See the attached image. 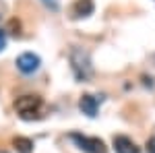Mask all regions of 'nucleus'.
Listing matches in <instances>:
<instances>
[{"instance_id": "obj_7", "label": "nucleus", "mask_w": 155, "mask_h": 153, "mask_svg": "<svg viewBox=\"0 0 155 153\" xmlns=\"http://www.w3.org/2000/svg\"><path fill=\"white\" fill-rule=\"evenodd\" d=\"M93 0H77L74 4H72V8H71V12H72V17L74 19H81V17H89L91 12H93Z\"/></svg>"}, {"instance_id": "obj_9", "label": "nucleus", "mask_w": 155, "mask_h": 153, "mask_svg": "<svg viewBox=\"0 0 155 153\" xmlns=\"http://www.w3.org/2000/svg\"><path fill=\"white\" fill-rule=\"evenodd\" d=\"M41 2H44L48 8H52V11H58V6H60L58 0H41Z\"/></svg>"}, {"instance_id": "obj_3", "label": "nucleus", "mask_w": 155, "mask_h": 153, "mask_svg": "<svg viewBox=\"0 0 155 153\" xmlns=\"http://www.w3.org/2000/svg\"><path fill=\"white\" fill-rule=\"evenodd\" d=\"M71 139L77 143V147L83 149L85 153H107L104 141L97 139V137H85V135H79V132H72Z\"/></svg>"}, {"instance_id": "obj_10", "label": "nucleus", "mask_w": 155, "mask_h": 153, "mask_svg": "<svg viewBox=\"0 0 155 153\" xmlns=\"http://www.w3.org/2000/svg\"><path fill=\"white\" fill-rule=\"evenodd\" d=\"M147 153H155V137L147 141Z\"/></svg>"}, {"instance_id": "obj_5", "label": "nucleus", "mask_w": 155, "mask_h": 153, "mask_svg": "<svg viewBox=\"0 0 155 153\" xmlns=\"http://www.w3.org/2000/svg\"><path fill=\"white\" fill-rule=\"evenodd\" d=\"M114 149H116V153H141L137 143L132 139H128V137H124V135L114 137Z\"/></svg>"}, {"instance_id": "obj_2", "label": "nucleus", "mask_w": 155, "mask_h": 153, "mask_svg": "<svg viewBox=\"0 0 155 153\" xmlns=\"http://www.w3.org/2000/svg\"><path fill=\"white\" fill-rule=\"evenodd\" d=\"M39 108H41V97H37V95H21V97L15 99V110L25 120L33 118V114H35Z\"/></svg>"}, {"instance_id": "obj_4", "label": "nucleus", "mask_w": 155, "mask_h": 153, "mask_svg": "<svg viewBox=\"0 0 155 153\" xmlns=\"http://www.w3.org/2000/svg\"><path fill=\"white\" fill-rule=\"evenodd\" d=\"M39 64H41V60L37 54L33 52H23L19 58H17V68L23 72V75H31V72H35L39 68Z\"/></svg>"}, {"instance_id": "obj_6", "label": "nucleus", "mask_w": 155, "mask_h": 153, "mask_svg": "<svg viewBox=\"0 0 155 153\" xmlns=\"http://www.w3.org/2000/svg\"><path fill=\"white\" fill-rule=\"evenodd\" d=\"M97 106H99V101H97V97H93V95H83V97L79 99V108H81V112L87 114L89 118H95L97 116Z\"/></svg>"}, {"instance_id": "obj_11", "label": "nucleus", "mask_w": 155, "mask_h": 153, "mask_svg": "<svg viewBox=\"0 0 155 153\" xmlns=\"http://www.w3.org/2000/svg\"><path fill=\"white\" fill-rule=\"evenodd\" d=\"M4 48H6V33L0 29V52H2Z\"/></svg>"}, {"instance_id": "obj_8", "label": "nucleus", "mask_w": 155, "mask_h": 153, "mask_svg": "<svg viewBox=\"0 0 155 153\" xmlns=\"http://www.w3.org/2000/svg\"><path fill=\"white\" fill-rule=\"evenodd\" d=\"M12 145L17 147V151H19V153H31V151H33V141L27 139V137H17V139L12 141Z\"/></svg>"}, {"instance_id": "obj_12", "label": "nucleus", "mask_w": 155, "mask_h": 153, "mask_svg": "<svg viewBox=\"0 0 155 153\" xmlns=\"http://www.w3.org/2000/svg\"><path fill=\"white\" fill-rule=\"evenodd\" d=\"M0 153H8V151H0Z\"/></svg>"}, {"instance_id": "obj_1", "label": "nucleus", "mask_w": 155, "mask_h": 153, "mask_svg": "<svg viewBox=\"0 0 155 153\" xmlns=\"http://www.w3.org/2000/svg\"><path fill=\"white\" fill-rule=\"evenodd\" d=\"M68 60H71V68L77 77V81H89L93 75V66H91V56L89 52L79 46H72L68 52Z\"/></svg>"}]
</instances>
